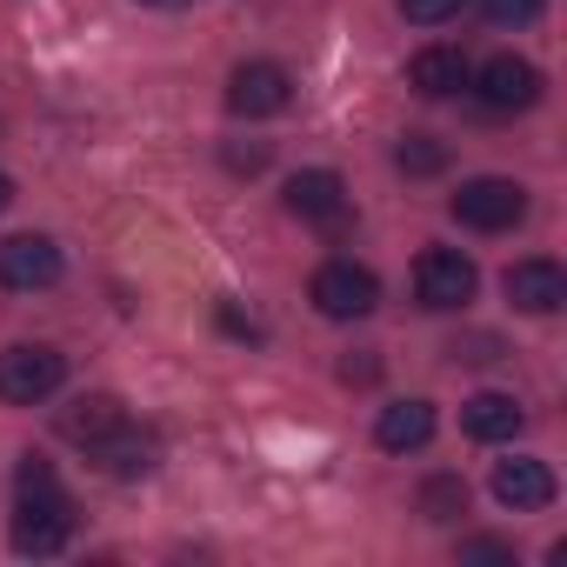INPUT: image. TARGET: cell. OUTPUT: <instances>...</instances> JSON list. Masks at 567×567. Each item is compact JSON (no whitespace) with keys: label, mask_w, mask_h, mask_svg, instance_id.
Segmentation results:
<instances>
[{"label":"cell","mask_w":567,"mask_h":567,"mask_svg":"<svg viewBox=\"0 0 567 567\" xmlns=\"http://www.w3.org/2000/svg\"><path fill=\"white\" fill-rule=\"evenodd\" d=\"M68 381V354L61 348H41V341H21V348H0V401L8 408H41L54 401Z\"/></svg>","instance_id":"6da1fadb"},{"label":"cell","mask_w":567,"mask_h":567,"mask_svg":"<svg viewBox=\"0 0 567 567\" xmlns=\"http://www.w3.org/2000/svg\"><path fill=\"white\" fill-rule=\"evenodd\" d=\"M14 554H61L74 540V507L61 487H28L14 501V527H8Z\"/></svg>","instance_id":"7a4b0ae2"},{"label":"cell","mask_w":567,"mask_h":567,"mask_svg":"<svg viewBox=\"0 0 567 567\" xmlns=\"http://www.w3.org/2000/svg\"><path fill=\"white\" fill-rule=\"evenodd\" d=\"M474 288H481V267L461 247H421V260H414V295H421V308L454 315V308L474 301Z\"/></svg>","instance_id":"3957f363"},{"label":"cell","mask_w":567,"mask_h":567,"mask_svg":"<svg viewBox=\"0 0 567 567\" xmlns=\"http://www.w3.org/2000/svg\"><path fill=\"white\" fill-rule=\"evenodd\" d=\"M447 207H454V220L474 227V234H507V227L527 220V187H520V181H501V174H481V181H467Z\"/></svg>","instance_id":"277c9868"},{"label":"cell","mask_w":567,"mask_h":567,"mask_svg":"<svg viewBox=\"0 0 567 567\" xmlns=\"http://www.w3.org/2000/svg\"><path fill=\"white\" fill-rule=\"evenodd\" d=\"M308 301H315L328 321H361V315L381 308V280H374L368 267H354V260H328V267L315 274Z\"/></svg>","instance_id":"5b68a950"},{"label":"cell","mask_w":567,"mask_h":567,"mask_svg":"<svg viewBox=\"0 0 567 567\" xmlns=\"http://www.w3.org/2000/svg\"><path fill=\"white\" fill-rule=\"evenodd\" d=\"M68 274L61 247L48 234H14V240H0V288H14V295H41L54 288V280Z\"/></svg>","instance_id":"8992f818"},{"label":"cell","mask_w":567,"mask_h":567,"mask_svg":"<svg viewBox=\"0 0 567 567\" xmlns=\"http://www.w3.org/2000/svg\"><path fill=\"white\" fill-rule=\"evenodd\" d=\"M288 101H295V81H288V68H280V61H240L234 81H227V107L240 121H274Z\"/></svg>","instance_id":"52a82bcc"},{"label":"cell","mask_w":567,"mask_h":567,"mask_svg":"<svg viewBox=\"0 0 567 567\" xmlns=\"http://www.w3.org/2000/svg\"><path fill=\"white\" fill-rule=\"evenodd\" d=\"M467 87L481 94V107H494V114H520V107L540 101V68L520 61V54H494L481 74H467Z\"/></svg>","instance_id":"ba28073f"},{"label":"cell","mask_w":567,"mask_h":567,"mask_svg":"<svg viewBox=\"0 0 567 567\" xmlns=\"http://www.w3.org/2000/svg\"><path fill=\"white\" fill-rule=\"evenodd\" d=\"M501 288H507V301H514L520 315H554V308L567 301V274H560V260L527 254V260H514V267L501 274Z\"/></svg>","instance_id":"9c48e42d"},{"label":"cell","mask_w":567,"mask_h":567,"mask_svg":"<svg viewBox=\"0 0 567 567\" xmlns=\"http://www.w3.org/2000/svg\"><path fill=\"white\" fill-rule=\"evenodd\" d=\"M554 467L547 461H534V454H514V461H494V501L501 507H514V514H540V507H554Z\"/></svg>","instance_id":"30bf717a"},{"label":"cell","mask_w":567,"mask_h":567,"mask_svg":"<svg viewBox=\"0 0 567 567\" xmlns=\"http://www.w3.org/2000/svg\"><path fill=\"white\" fill-rule=\"evenodd\" d=\"M288 214L308 220V227H341V220H348V187H341V174H328V167L295 174V181H288Z\"/></svg>","instance_id":"8fae6325"},{"label":"cell","mask_w":567,"mask_h":567,"mask_svg":"<svg viewBox=\"0 0 567 567\" xmlns=\"http://www.w3.org/2000/svg\"><path fill=\"white\" fill-rule=\"evenodd\" d=\"M520 421H527V414H520L514 394H494V388H487V394H467V401H461V427H467V441L501 447V441L520 434Z\"/></svg>","instance_id":"7c38bea8"},{"label":"cell","mask_w":567,"mask_h":567,"mask_svg":"<svg viewBox=\"0 0 567 567\" xmlns=\"http://www.w3.org/2000/svg\"><path fill=\"white\" fill-rule=\"evenodd\" d=\"M467 54L461 48H421L414 61H408V87L414 94H427V101H447V94H461L467 87Z\"/></svg>","instance_id":"4fadbf2b"},{"label":"cell","mask_w":567,"mask_h":567,"mask_svg":"<svg viewBox=\"0 0 567 567\" xmlns=\"http://www.w3.org/2000/svg\"><path fill=\"white\" fill-rule=\"evenodd\" d=\"M121 421H127V408H121L114 394H81L74 408H61V434H68L74 447H101Z\"/></svg>","instance_id":"5bb4252c"},{"label":"cell","mask_w":567,"mask_h":567,"mask_svg":"<svg viewBox=\"0 0 567 567\" xmlns=\"http://www.w3.org/2000/svg\"><path fill=\"white\" fill-rule=\"evenodd\" d=\"M374 441H381L388 454H414V447H427V441H434V408H427V401H394V408H381Z\"/></svg>","instance_id":"9a60e30c"},{"label":"cell","mask_w":567,"mask_h":567,"mask_svg":"<svg viewBox=\"0 0 567 567\" xmlns=\"http://www.w3.org/2000/svg\"><path fill=\"white\" fill-rule=\"evenodd\" d=\"M87 454H94V461H101L114 481H141V474H154V454H161V441H154V434H134V427L121 421V427H114L101 447H87Z\"/></svg>","instance_id":"2e32d148"},{"label":"cell","mask_w":567,"mask_h":567,"mask_svg":"<svg viewBox=\"0 0 567 567\" xmlns=\"http://www.w3.org/2000/svg\"><path fill=\"white\" fill-rule=\"evenodd\" d=\"M421 514H427V520H461V514H467V481H461V474L421 481Z\"/></svg>","instance_id":"e0dca14e"},{"label":"cell","mask_w":567,"mask_h":567,"mask_svg":"<svg viewBox=\"0 0 567 567\" xmlns=\"http://www.w3.org/2000/svg\"><path fill=\"white\" fill-rule=\"evenodd\" d=\"M394 167H401V174H414V181H427V174H441V167H447V147H441L434 134H408V141L394 147Z\"/></svg>","instance_id":"ac0fdd59"},{"label":"cell","mask_w":567,"mask_h":567,"mask_svg":"<svg viewBox=\"0 0 567 567\" xmlns=\"http://www.w3.org/2000/svg\"><path fill=\"white\" fill-rule=\"evenodd\" d=\"M481 8H487L494 28H527V21H540L547 0H481Z\"/></svg>","instance_id":"d6986e66"},{"label":"cell","mask_w":567,"mask_h":567,"mask_svg":"<svg viewBox=\"0 0 567 567\" xmlns=\"http://www.w3.org/2000/svg\"><path fill=\"white\" fill-rule=\"evenodd\" d=\"M467 8V0H401V14L414 21V28H441V21H454Z\"/></svg>","instance_id":"ffe728a7"},{"label":"cell","mask_w":567,"mask_h":567,"mask_svg":"<svg viewBox=\"0 0 567 567\" xmlns=\"http://www.w3.org/2000/svg\"><path fill=\"white\" fill-rule=\"evenodd\" d=\"M461 560H514V547H507V540H487V534H481V540H461Z\"/></svg>","instance_id":"44dd1931"},{"label":"cell","mask_w":567,"mask_h":567,"mask_svg":"<svg viewBox=\"0 0 567 567\" xmlns=\"http://www.w3.org/2000/svg\"><path fill=\"white\" fill-rule=\"evenodd\" d=\"M454 361H501V341H494V334H474L467 348L454 341Z\"/></svg>","instance_id":"7402d4cb"},{"label":"cell","mask_w":567,"mask_h":567,"mask_svg":"<svg viewBox=\"0 0 567 567\" xmlns=\"http://www.w3.org/2000/svg\"><path fill=\"white\" fill-rule=\"evenodd\" d=\"M381 374V361L374 354H361V361H341V381H374Z\"/></svg>","instance_id":"603a6c76"},{"label":"cell","mask_w":567,"mask_h":567,"mask_svg":"<svg viewBox=\"0 0 567 567\" xmlns=\"http://www.w3.org/2000/svg\"><path fill=\"white\" fill-rule=\"evenodd\" d=\"M8 207H14V181H8V174H0V214H8Z\"/></svg>","instance_id":"cb8c5ba5"}]
</instances>
